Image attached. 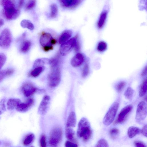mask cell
I'll list each match as a JSON object with an SVG mask.
<instances>
[{
	"mask_svg": "<svg viewBox=\"0 0 147 147\" xmlns=\"http://www.w3.org/2000/svg\"><path fill=\"white\" fill-rule=\"evenodd\" d=\"M5 102V100L4 99H2L0 101V115L6 111Z\"/></svg>",
	"mask_w": 147,
	"mask_h": 147,
	"instance_id": "cell-37",
	"label": "cell"
},
{
	"mask_svg": "<svg viewBox=\"0 0 147 147\" xmlns=\"http://www.w3.org/2000/svg\"><path fill=\"white\" fill-rule=\"evenodd\" d=\"M119 130L116 128H113L111 129L109 132L111 137L113 138H115L119 134Z\"/></svg>",
	"mask_w": 147,
	"mask_h": 147,
	"instance_id": "cell-34",
	"label": "cell"
},
{
	"mask_svg": "<svg viewBox=\"0 0 147 147\" xmlns=\"http://www.w3.org/2000/svg\"><path fill=\"white\" fill-rule=\"evenodd\" d=\"M92 134L89 122L85 117L82 118L79 121L77 131V135L79 138H82L83 140L87 141L90 138Z\"/></svg>",
	"mask_w": 147,
	"mask_h": 147,
	"instance_id": "cell-1",
	"label": "cell"
},
{
	"mask_svg": "<svg viewBox=\"0 0 147 147\" xmlns=\"http://www.w3.org/2000/svg\"><path fill=\"white\" fill-rule=\"evenodd\" d=\"M76 123V118L75 113L72 111L69 113L66 123L67 127H75Z\"/></svg>",
	"mask_w": 147,
	"mask_h": 147,
	"instance_id": "cell-16",
	"label": "cell"
},
{
	"mask_svg": "<svg viewBox=\"0 0 147 147\" xmlns=\"http://www.w3.org/2000/svg\"><path fill=\"white\" fill-rule=\"evenodd\" d=\"M96 147H108L109 144L107 141L104 139L99 140L96 144Z\"/></svg>",
	"mask_w": 147,
	"mask_h": 147,
	"instance_id": "cell-32",
	"label": "cell"
},
{
	"mask_svg": "<svg viewBox=\"0 0 147 147\" xmlns=\"http://www.w3.org/2000/svg\"><path fill=\"white\" fill-rule=\"evenodd\" d=\"M34 138V136L33 134H30L27 135L24 139L23 143L24 145L28 146L31 144Z\"/></svg>",
	"mask_w": 147,
	"mask_h": 147,
	"instance_id": "cell-29",
	"label": "cell"
},
{
	"mask_svg": "<svg viewBox=\"0 0 147 147\" xmlns=\"http://www.w3.org/2000/svg\"><path fill=\"white\" fill-rule=\"evenodd\" d=\"M147 125H145L141 130V132L144 136L147 137Z\"/></svg>",
	"mask_w": 147,
	"mask_h": 147,
	"instance_id": "cell-43",
	"label": "cell"
},
{
	"mask_svg": "<svg viewBox=\"0 0 147 147\" xmlns=\"http://www.w3.org/2000/svg\"><path fill=\"white\" fill-rule=\"evenodd\" d=\"M12 36L10 30L7 28L3 29L0 34V47L7 49L10 46Z\"/></svg>",
	"mask_w": 147,
	"mask_h": 147,
	"instance_id": "cell-6",
	"label": "cell"
},
{
	"mask_svg": "<svg viewBox=\"0 0 147 147\" xmlns=\"http://www.w3.org/2000/svg\"><path fill=\"white\" fill-rule=\"evenodd\" d=\"M6 59V56L4 53H0V70L5 63Z\"/></svg>",
	"mask_w": 147,
	"mask_h": 147,
	"instance_id": "cell-36",
	"label": "cell"
},
{
	"mask_svg": "<svg viewBox=\"0 0 147 147\" xmlns=\"http://www.w3.org/2000/svg\"><path fill=\"white\" fill-rule=\"evenodd\" d=\"M89 72V67L87 64H86L83 69L82 73V76L83 77H86L88 74Z\"/></svg>",
	"mask_w": 147,
	"mask_h": 147,
	"instance_id": "cell-38",
	"label": "cell"
},
{
	"mask_svg": "<svg viewBox=\"0 0 147 147\" xmlns=\"http://www.w3.org/2000/svg\"><path fill=\"white\" fill-rule=\"evenodd\" d=\"M140 132L141 129L139 128L134 126L129 127L127 130L128 136L130 138H132Z\"/></svg>",
	"mask_w": 147,
	"mask_h": 147,
	"instance_id": "cell-19",
	"label": "cell"
},
{
	"mask_svg": "<svg viewBox=\"0 0 147 147\" xmlns=\"http://www.w3.org/2000/svg\"><path fill=\"white\" fill-rule=\"evenodd\" d=\"M6 71V76H9L13 74L14 72V70L13 69H9Z\"/></svg>",
	"mask_w": 147,
	"mask_h": 147,
	"instance_id": "cell-45",
	"label": "cell"
},
{
	"mask_svg": "<svg viewBox=\"0 0 147 147\" xmlns=\"http://www.w3.org/2000/svg\"><path fill=\"white\" fill-rule=\"evenodd\" d=\"M62 136L61 129L59 127L55 128L50 134L49 140L50 144L53 146L57 145L61 140Z\"/></svg>",
	"mask_w": 147,
	"mask_h": 147,
	"instance_id": "cell-8",
	"label": "cell"
},
{
	"mask_svg": "<svg viewBox=\"0 0 147 147\" xmlns=\"http://www.w3.org/2000/svg\"><path fill=\"white\" fill-rule=\"evenodd\" d=\"M84 60V57L83 55L80 53H78L72 58L71 63L73 67H77L82 64Z\"/></svg>",
	"mask_w": 147,
	"mask_h": 147,
	"instance_id": "cell-15",
	"label": "cell"
},
{
	"mask_svg": "<svg viewBox=\"0 0 147 147\" xmlns=\"http://www.w3.org/2000/svg\"><path fill=\"white\" fill-rule=\"evenodd\" d=\"M125 85V83L124 81H120L116 85L115 88L116 91L119 92H121L123 89Z\"/></svg>",
	"mask_w": 147,
	"mask_h": 147,
	"instance_id": "cell-33",
	"label": "cell"
},
{
	"mask_svg": "<svg viewBox=\"0 0 147 147\" xmlns=\"http://www.w3.org/2000/svg\"><path fill=\"white\" fill-rule=\"evenodd\" d=\"M147 92V80H145L142 83L140 87L139 94L140 97H142L144 96Z\"/></svg>",
	"mask_w": 147,
	"mask_h": 147,
	"instance_id": "cell-30",
	"label": "cell"
},
{
	"mask_svg": "<svg viewBox=\"0 0 147 147\" xmlns=\"http://www.w3.org/2000/svg\"><path fill=\"white\" fill-rule=\"evenodd\" d=\"M25 0H18V8L19 9L22 8L24 5Z\"/></svg>",
	"mask_w": 147,
	"mask_h": 147,
	"instance_id": "cell-42",
	"label": "cell"
},
{
	"mask_svg": "<svg viewBox=\"0 0 147 147\" xmlns=\"http://www.w3.org/2000/svg\"><path fill=\"white\" fill-rule=\"evenodd\" d=\"M20 102L21 100L19 99L10 98L7 102V108L9 110H12L16 108L17 105Z\"/></svg>",
	"mask_w": 147,
	"mask_h": 147,
	"instance_id": "cell-18",
	"label": "cell"
},
{
	"mask_svg": "<svg viewBox=\"0 0 147 147\" xmlns=\"http://www.w3.org/2000/svg\"><path fill=\"white\" fill-rule=\"evenodd\" d=\"M22 90L24 95L28 97L34 94L37 90L36 88L32 84L26 83L22 85Z\"/></svg>",
	"mask_w": 147,
	"mask_h": 147,
	"instance_id": "cell-13",
	"label": "cell"
},
{
	"mask_svg": "<svg viewBox=\"0 0 147 147\" xmlns=\"http://www.w3.org/2000/svg\"><path fill=\"white\" fill-rule=\"evenodd\" d=\"M134 144L137 147H146V145L141 141H135L134 142Z\"/></svg>",
	"mask_w": 147,
	"mask_h": 147,
	"instance_id": "cell-41",
	"label": "cell"
},
{
	"mask_svg": "<svg viewBox=\"0 0 147 147\" xmlns=\"http://www.w3.org/2000/svg\"><path fill=\"white\" fill-rule=\"evenodd\" d=\"M6 76V71H0V82Z\"/></svg>",
	"mask_w": 147,
	"mask_h": 147,
	"instance_id": "cell-44",
	"label": "cell"
},
{
	"mask_svg": "<svg viewBox=\"0 0 147 147\" xmlns=\"http://www.w3.org/2000/svg\"><path fill=\"white\" fill-rule=\"evenodd\" d=\"M50 59L43 58L38 59L35 60L33 65V68L43 66L45 64H49Z\"/></svg>",
	"mask_w": 147,
	"mask_h": 147,
	"instance_id": "cell-20",
	"label": "cell"
},
{
	"mask_svg": "<svg viewBox=\"0 0 147 147\" xmlns=\"http://www.w3.org/2000/svg\"><path fill=\"white\" fill-rule=\"evenodd\" d=\"M36 4V0H28L24 5L25 10L26 11L31 10L35 7Z\"/></svg>",
	"mask_w": 147,
	"mask_h": 147,
	"instance_id": "cell-28",
	"label": "cell"
},
{
	"mask_svg": "<svg viewBox=\"0 0 147 147\" xmlns=\"http://www.w3.org/2000/svg\"><path fill=\"white\" fill-rule=\"evenodd\" d=\"M107 15V13L105 11L102 12L101 14L98 23V27L99 28H102L104 26Z\"/></svg>",
	"mask_w": 147,
	"mask_h": 147,
	"instance_id": "cell-27",
	"label": "cell"
},
{
	"mask_svg": "<svg viewBox=\"0 0 147 147\" xmlns=\"http://www.w3.org/2000/svg\"><path fill=\"white\" fill-rule=\"evenodd\" d=\"M79 42L76 38H72L62 44L59 49L60 54L62 56L68 54L73 48L78 51L80 49Z\"/></svg>",
	"mask_w": 147,
	"mask_h": 147,
	"instance_id": "cell-2",
	"label": "cell"
},
{
	"mask_svg": "<svg viewBox=\"0 0 147 147\" xmlns=\"http://www.w3.org/2000/svg\"><path fill=\"white\" fill-rule=\"evenodd\" d=\"M20 9L14 6L6 9H3L2 14L7 20L11 21L16 20L20 16Z\"/></svg>",
	"mask_w": 147,
	"mask_h": 147,
	"instance_id": "cell-7",
	"label": "cell"
},
{
	"mask_svg": "<svg viewBox=\"0 0 147 147\" xmlns=\"http://www.w3.org/2000/svg\"><path fill=\"white\" fill-rule=\"evenodd\" d=\"M39 41L40 44L45 51L52 50L53 47V45L56 42V40L48 33H42L40 37Z\"/></svg>",
	"mask_w": 147,
	"mask_h": 147,
	"instance_id": "cell-4",
	"label": "cell"
},
{
	"mask_svg": "<svg viewBox=\"0 0 147 147\" xmlns=\"http://www.w3.org/2000/svg\"><path fill=\"white\" fill-rule=\"evenodd\" d=\"M58 13V8L57 5L54 3L52 4L50 6V17L52 18H55Z\"/></svg>",
	"mask_w": 147,
	"mask_h": 147,
	"instance_id": "cell-25",
	"label": "cell"
},
{
	"mask_svg": "<svg viewBox=\"0 0 147 147\" xmlns=\"http://www.w3.org/2000/svg\"><path fill=\"white\" fill-rule=\"evenodd\" d=\"M147 115V106L144 101L140 102L137 105L136 111V119L138 122L144 120Z\"/></svg>",
	"mask_w": 147,
	"mask_h": 147,
	"instance_id": "cell-9",
	"label": "cell"
},
{
	"mask_svg": "<svg viewBox=\"0 0 147 147\" xmlns=\"http://www.w3.org/2000/svg\"><path fill=\"white\" fill-rule=\"evenodd\" d=\"M83 0H59L61 5L63 8L73 9L77 7Z\"/></svg>",
	"mask_w": 147,
	"mask_h": 147,
	"instance_id": "cell-12",
	"label": "cell"
},
{
	"mask_svg": "<svg viewBox=\"0 0 147 147\" xmlns=\"http://www.w3.org/2000/svg\"><path fill=\"white\" fill-rule=\"evenodd\" d=\"M34 69L30 72V75L32 77H36L38 76L45 69L44 66L37 67Z\"/></svg>",
	"mask_w": 147,
	"mask_h": 147,
	"instance_id": "cell-26",
	"label": "cell"
},
{
	"mask_svg": "<svg viewBox=\"0 0 147 147\" xmlns=\"http://www.w3.org/2000/svg\"><path fill=\"white\" fill-rule=\"evenodd\" d=\"M48 79L50 87L54 88L59 85L61 80V73L59 66L51 68V71L48 75Z\"/></svg>",
	"mask_w": 147,
	"mask_h": 147,
	"instance_id": "cell-3",
	"label": "cell"
},
{
	"mask_svg": "<svg viewBox=\"0 0 147 147\" xmlns=\"http://www.w3.org/2000/svg\"><path fill=\"white\" fill-rule=\"evenodd\" d=\"M134 92V90L130 87H128L125 92L124 95L127 99L130 100L132 98Z\"/></svg>",
	"mask_w": 147,
	"mask_h": 147,
	"instance_id": "cell-31",
	"label": "cell"
},
{
	"mask_svg": "<svg viewBox=\"0 0 147 147\" xmlns=\"http://www.w3.org/2000/svg\"><path fill=\"white\" fill-rule=\"evenodd\" d=\"M107 45L106 43L103 41H101L98 44L97 49L100 52L104 51L107 48Z\"/></svg>",
	"mask_w": 147,
	"mask_h": 147,
	"instance_id": "cell-35",
	"label": "cell"
},
{
	"mask_svg": "<svg viewBox=\"0 0 147 147\" xmlns=\"http://www.w3.org/2000/svg\"><path fill=\"white\" fill-rule=\"evenodd\" d=\"M40 143L41 147H45L46 146V138L45 136L44 135H42L40 137Z\"/></svg>",
	"mask_w": 147,
	"mask_h": 147,
	"instance_id": "cell-39",
	"label": "cell"
},
{
	"mask_svg": "<svg viewBox=\"0 0 147 147\" xmlns=\"http://www.w3.org/2000/svg\"><path fill=\"white\" fill-rule=\"evenodd\" d=\"M2 143L0 141V145Z\"/></svg>",
	"mask_w": 147,
	"mask_h": 147,
	"instance_id": "cell-48",
	"label": "cell"
},
{
	"mask_svg": "<svg viewBox=\"0 0 147 147\" xmlns=\"http://www.w3.org/2000/svg\"><path fill=\"white\" fill-rule=\"evenodd\" d=\"M50 98L47 95L44 96L38 108V113L41 115H45L49 110L50 103Z\"/></svg>",
	"mask_w": 147,
	"mask_h": 147,
	"instance_id": "cell-10",
	"label": "cell"
},
{
	"mask_svg": "<svg viewBox=\"0 0 147 147\" xmlns=\"http://www.w3.org/2000/svg\"><path fill=\"white\" fill-rule=\"evenodd\" d=\"M21 26L23 28H27L30 30L34 29V25L30 20L27 19L22 20L20 23Z\"/></svg>",
	"mask_w": 147,
	"mask_h": 147,
	"instance_id": "cell-22",
	"label": "cell"
},
{
	"mask_svg": "<svg viewBox=\"0 0 147 147\" xmlns=\"http://www.w3.org/2000/svg\"><path fill=\"white\" fill-rule=\"evenodd\" d=\"M75 133L74 130L71 127H67L65 131V135L67 138L71 141L75 140Z\"/></svg>",
	"mask_w": 147,
	"mask_h": 147,
	"instance_id": "cell-23",
	"label": "cell"
},
{
	"mask_svg": "<svg viewBox=\"0 0 147 147\" xmlns=\"http://www.w3.org/2000/svg\"><path fill=\"white\" fill-rule=\"evenodd\" d=\"M4 20L2 18H0V28L4 24Z\"/></svg>",
	"mask_w": 147,
	"mask_h": 147,
	"instance_id": "cell-46",
	"label": "cell"
},
{
	"mask_svg": "<svg viewBox=\"0 0 147 147\" xmlns=\"http://www.w3.org/2000/svg\"><path fill=\"white\" fill-rule=\"evenodd\" d=\"M31 45V42L28 40H24L21 43L20 47V51L23 53H26L29 50Z\"/></svg>",
	"mask_w": 147,
	"mask_h": 147,
	"instance_id": "cell-21",
	"label": "cell"
},
{
	"mask_svg": "<svg viewBox=\"0 0 147 147\" xmlns=\"http://www.w3.org/2000/svg\"><path fill=\"white\" fill-rule=\"evenodd\" d=\"M132 109L133 106L131 105H127L123 108L118 114L117 122L122 123L124 122L132 111Z\"/></svg>",
	"mask_w": 147,
	"mask_h": 147,
	"instance_id": "cell-11",
	"label": "cell"
},
{
	"mask_svg": "<svg viewBox=\"0 0 147 147\" xmlns=\"http://www.w3.org/2000/svg\"><path fill=\"white\" fill-rule=\"evenodd\" d=\"M119 107V104L114 102L111 105L103 119V123L106 126H109L113 122Z\"/></svg>",
	"mask_w": 147,
	"mask_h": 147,
	"instance_id": "cell-5",
	"label": "cell"
},
{
	"mask_svg": "<svg viewBox=\"0 0 147 147\" xmlns=\"http://www.w3.org/2000/svg\"><path fill=\"white\" fill-rule=\"evenodd\" d=\"M146 72H147V68H146V67L142 71V76L146 75Z\"/></svg>",
	"mask_w": 147,
	"mask_h": 147,
	"instance_id": "cell-47",
	"label": "cell"
},
{
	"mask_svg": "<svg viewBox=\"0 0 147 147\" xmlns=\"http://www.w3.org/2000/svg\"><path fill=\"white\" fill-rule=\"evenodd\" d=\"M72 34V32L70 30H66L64 31L59 38V43L61 45L68 41L71 37Z\"/></svg>",
	"mask_w": 147,
	"mask_h": 147,
	"instance_id": "cell-17",
	"label": "cell"
},
{
	"mask_svg": "<svg viewBox=\"0 0 147 147\" xmlns=\"http://www.w3.org/2000/svg\"><path fill=\"white\" fill-rule=\"evenodd\" d=\"M0 4L3 7V9L16 6L12 0H0Z\"/></svg>",
	"mask_w": 147,
	"mask_h": 147,
	"instance_id": "cell-24",
	"label": "cell"
},
{
	"mask_svg": "<svg viewBox=\"0 0 147 147\" xmlns=\"http://www.w3.org/2000/svg\"><path fill=\"white\" fill-rule=\"evenodd\" d=\"M65 145V146L66 147H77L78 146L77 144L69 141H66Z\"/></svg>",
	"mask_w": 147,
	"mask_h": 147,
	"instance_id": "cell-40",
	"label": "cell"
},
{
	"mask_svg": "<svg viewBox=\"0 0 147 147\" xmlns=\"http://www.w3.org/2000/svg\"><path fill=\"white\" fill-rule=\"evenodd\" d=\"M34 100L32 98L28 99L26 102H20L16 107V109L18 111L24 112L28 111L32 105Z\"/></svg>",
	"mask_w": 147,
	"mask_h": 147,
	"instance_id": "cell-14",
	"label": "cell"
}]
</instances>
